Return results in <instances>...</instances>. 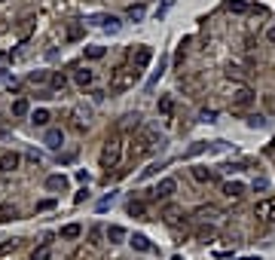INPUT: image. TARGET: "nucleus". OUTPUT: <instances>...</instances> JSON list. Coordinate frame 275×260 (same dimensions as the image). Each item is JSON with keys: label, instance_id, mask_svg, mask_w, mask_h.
<instances>
[{"label": "nucleus", "instance_id": "7ed1b4c3", "mask_svg": "<svg viewBox=\"0 0 275 260\" xmlns=\"http://www.w3.org/2000/svg\"><path fill=\"white\" fill-rule=\"evenodd\" d=\"M254 217L260 220V224H272L275 220V199H260L254 205Z\"/></svg>", "mask_w": 275, "mask_h": 260}, {"label": "nucleus", "instance_id": "72a5a7b5", "mask_svg": "<svg viewBox=\"0 0 275 260\" xmlns=\"http://www.w3.org/2000/svg\"><path fill=\"white\" fill-rule=\"evenodd\" d=\"M214 117H217V114H214V110H202V120H208V123H214Z\"/></svg>", "mask_w": 275, "mask_h": 260}, {"label": "nucleus", "instance_id": "f3484780", "mask_svg": "<svg viewBox=\"0 0 275 260\" xmlns=\"http://www.w3.org/2000/svg\"><path fill=\"white\" fill-rule=\"evenodd\" d=\"M13 117H28V101L25 98H16L13 101Z\"/></svg>", "mask_w": 275, "mask_h": 260}, {"label": "nucleus", "instance_id": "39448f33", "mask_svg": "<svg viewBox=\"0 0 275 260\" xmlns=\"http://www.w3.org/2000/svg\"><path fill=\"white\" fill-rule=\"evenodd\" d=\"M220 217V208H214V205H199L193 211V220L196 224H214V220Z\"/></svg>", "mask_w": 275, "mask_h": 260}, {"label": "nucleus", "instance_id": "6e6552de", "mask_svg": "<svg viewBox=\"0 0 275 260\" xmlns=\"http://www.w3.org/2000/svg\"><path fill=\"white\" fill-rule=\"evenodd\" d=\"M132 61H135V70L141 73V70L153 61V49H150V46H138V52H135V58H132Z\"/></svg>", "mask_w": 275, "mask_h": 260}, {"label": "nucleus", "instance_id": "b1692460", "mask_svg": "<svg viewBox=\"0 0 275 260\" xmlns=\"http://www.w3.org/2000/svg\"><path fill=\"white\" fill-rule=\"evenodd\" d=\"M159 110H162V114L168 117V114H171V110H174V101H171L168 95H162V98H159Z\"/></svg>", "mask_w": 275, "mask_h": 260}, {"label": "nucleus", "instance_id": "7c9ffc66", "mask_svg": "<svg viewBox=\"0 0 275 260\" xmlns=\"http://www.w3.org/2000/svg\"><path fill=\"white\" fill-rule=\"evenodd\" d=\"M248 126H254V129H263V126H266V120H263V117H248Z\"/></svg>", "mask_w": 275, "mask_h": 260}, {"label": "nucleus", "instance_id": "dca6fc26", "mask_svg": "<svg viewBox=\"0 0 275 260\" xmlns=\"http://www.w3.org/2000/svg\"><path fill=\"white\" fill-rule=\"evenodd\" d=\"M129 214H132V217H144V214H147V205H144L141 199H132V202H129Z\"/></svg>", "mask_w": 275, "mask_h": 260}, {"label": "nucleus", "instance_id": "0eeeda50", "mask_svg": "<svg viewBox=\"0 0 275 260\" xmlns=\"http://www.w3.org/2000/svg\"><path fill=\"white\" fill-rule=\"evenodd\" d=\"M162 220H165V224H180V220H184V208L180 205H174V202H168L165 208H162Z\"/></svg>", "mask_w": 275, "mask_h": 260}, {"label": "nucleus", "instance_id": "cd10ccee", "mask_svg": "<svg viewBox=\"0 0 275 260\" xmlns=\"http://www.w3.org/2000/svg\"><path fill=\"white\" fill-rule=\"evenodd\" d=\"M86 55H89V58H104V46H89Z\"/></svg>", "mask_w": 275, "mask_h": 260}, {"label": "nucleus", "instance_id": "a878e982", "mask_svg": "<svg viewBox=\"0 0 275 260\" xmlns=\"http://www.w3.org/2000/svg\"><path fill=\"white\" fill-rule=\"evenodd\" d=\"M19 211H16V205H4V208H0V220H13Z\"/></svg>", "mask_w": 275, "mask_h": 260}, {"label": "nucleus", "instance_id": "e433bc0d", "mask_svg": "<svg viewBox=\"0 0 275 260\" xmlns=\"http://www.w3.org/2000/svg\"><path fill=\"white\" fill-rule=\"evenodd\" d=\"M171 260H184V257H171Z\"/></svg>", "mask_w": 275, "mask_h": 260}, {"label": "nucleus", "instance_id": "ddd939ff", "mask_svg": "<svg viewBox=\"0 0 275 260\" xmlns=\"http://www.w3.org/2000/svg\"><path fill=\"white\" fill-rule=\"evenodd\" d=\"M193 178L199 181V184H208V181H214V171L205 168V165H193Z\"/></svg>", "mask_w": 275, "mask_h": 260}, {"label": "nucleus", "instance_id": "f257e3e1", "mask_svg": "<svg viewBox=\"0 0 275 260\" xmlns=\"http://www.w3.org/2000/svg\"><path fill=\"white\" fill-rule=\"evenodd\" d=\"M120 159H123V138L120 135H113V138H107L104 141V150H101V168H116L120 165Z\"/></svg>", "mask_w": 275, "mask_h": 260}, {"label": "nucleus", "instance_id": "6ab92c4d", "mask_svg": "<svg viewBox=\"0 0 275 260\" xmlns=\"http://www.w3.org/2000/svg\"><path fill=\"white\" fill-rule=\"evenodd\" d=\"M49 257H52V248H49V245L34 248V254H31V260H49Z\"/></svg>", "mask_w": 275, "mask_h": 260}, {"label": "nucleus", "instance_id": "4be33fe9", "mask_svg": "<svg viewBox=\"0 0 275 260\" xmlns=\"http://www.w3.org/2000/svg\"><path fill=\"white\" fill-rule=\"evenodd\" d=\"M49 83H52V89H64L67 86V77H64V73H52Z\"/></svg>", "mask_w": 275, "mask_h": 260}, {"label": "nucleus", "instance_id": "bb28decb", "mask_svg": "<svg viewBox=\"0 0 275 260\" xmlns=\"http://www.w3.org/2000/svg\"><path fill=\"white\" fill-rule=\"evenodd\" d=\"M229 13L242 16V13H248V4H239V0H235V4H229Z\"/></svg>", "mask_w": 275, "mask_h": 260}, {"label": "nucleus", "instance_id": "4468645a", "mask_svg": "<svg viewBox=\"0 0 275 260\" xmlns=\"http://www.w3.org/2000/svg\"><path fill=\"white\" fill-rule=\"evenodd\" d=\"M46 190H67V178H64V175L46 178Z\"/></svg>", "mask_w": 275, "mask_h": 260}, {"label": "nucleus", "instance_id": "c756f323", "mask_svg": "<svg viewBox=\"0 0 275 260\" xmlns=\"http://www.w3.org/2000/svg\"><path fill=\"white\" fill-rule=\"evenodd\" d=\"M129 19H144V7H129Z\"/></svg>", "mask_w": 275, "mask_h": 260}, {"label": "nucleus", "instance_id": "5701e85b", "mask_svg": "<svg viewBox=\"0 0 275 260\" xmlns=\"http://www.w3.org/2000/svg\"><path fill=\"white\" fill-rule=\"evenodd\" d=\"M16 248H19V242H16V239H7L4 245H0V257H7V254H13Z\"/></svg>", "mask_w": 275, "mask_h": 260}, {"label": "nucleus", "instance_id": "a211bd4d", "mask_svg": "<svg viewBox=\"0 0 275 260\" xmlns=\"http://www.w3.org/2000/svg\"><path fill=\"white\" fill-rule=\"evenodd\" d=\"M80 233H83L80 224H67V227H61V236H64V239H76Z\"/></svg>", "mask_w": 275, "mask_h": 260}, {"label": "nucleus", "instance_id": "f03ea898", "mask_svg": "<svg viewBox=\"0 0 275 260\" xmlns=\"http://www.w3.org/2000/svg\"><path fill=\"white\" fill-rule=\"evenodd\" d=\"M138 77H141V73H138L135 67H116V70H113V80H110V92H113V95L129 92Z\"/></svg>", "mask_w": 275, "mask_h": 260}, {"label": "nucleus", "instance_id": "c9c22d12", "mask_svg": "<svg viewBox=\"0 0 275 260\" xmlns=\"http://www.w3.org/2000/svg\"><path fill=\"white\" fill-rule=\"evenodd\" d=\"M266 150H269V153H275V138L269 141V147H266Z\"/></svg>", "mask_w": 275, "mask_h": 260}, {"label": "nucleus", "instance_id": "c85d7f7f", "mask_svg": "<svg viewBox=\"0 0 275 260\" xmlns=\"http://www.w3.org/2000/svg\"><path fill=\"white\" fill-rule=\"evenodd\" d=\"M43 80H49L46 70H34V73H31V83H43Z\"/></svg>", "mask_w": 275, "mask_h": 260}, {"label": "nucleus", "instance_id": "2eb2a0df", "mask_svg": "<svg viewBox=\"0 0 275 260\" xmlns=\"http://www.w3.org/2000/svg\"><path fill=\"white\" fill-rule=\"evenodd\" d=\"M49 120H52V114H49V110H34V114H31V123L34 126H49Z\"/></svg>", "mask_w": 275, "mask_h": 260}, {"label": "nucleus", "instance_id": "20e7f679", "mask_svg": "<svg viewBox=\"0 0 275 260\" xmlns=\"http://www.w3.org/2000/svg\"><path fill=\"white\" fill-rule=\"evenodd\" d=\"M177 190V181L174 178H162L159 184H156V190H150V199H171V193Z\"/></svg>", "mask_w": 275, "mask_h": 260}, {"label": "nucleus", "instance_id": "f8f14e48", "mask_svg": "<svg viewBox=\"0 0 275 260\" xmlns=\"http://www.w3.org/2000/svg\"><path fill=\"white\" fill-rule=\"evenodd\" d=\"M61 144H64V135H61V129H49V132H46V147L58 150Z\"/></svg>", "mask_w": 275, "mask_h": 260}, {"label": "nucleus", "instance_id": "9b49d317", "mask_svg": "<svg viewBox=\"0 0 275 260\" xmlns=\"http://www.w3.org/2000/svg\"><path fill=\"white\" fill-rule=\"evenodd\" d=\"M223 193H226L229 199H239V196L245 193V184H239V181H226V184H223Z\"/></svg>", "mask_w": 275, "mask_h": 260}, {"label": "nucleus", "instance_id": "1a4fd4ad", "mask_svg": "<svg viewBox=\"0 0 275 260\" xmlns=\"http://www.w3.org/2000/svg\"><path fill=\"white\" fill-rule=\"evenodd\" d=\"M22 162V156L16 150H7V153H0V171H16Z\"/></svg>", "mask_w": 275, "mask_h": 260}, {"label": "nucleus", "instance_id": "393cba45", "mask_svg": "<svg viewBox=\"0 0 275 260\" xmlns=\"http://www.w3.org/2000/svg\"><path fill=\"white\" fill-rule=\"evenodd\" d=\"M226 77H229V80H245V70H242V67H235V64H229Z\"/></svg>", "mask_w": 275, "mask_h": 260}, {"label": "nucleus", "instance_id": "412c9836", "mask_svg": "<svg viewBox=\"0 0 275 260\" xmlns=\"http://www.w3.org/2000/svg\"><path fill=\"white\" fill-rule=\"evenodd\" d=\"M132 245H135V251H150V239L147 236H132Z\"/></svg>", "mask_w": 275, "mask_h": 260}, {"label": "nucleus", "instance_id": "f704fd0d", "mask_svg": "<svg viewBox=\"0 0 275 260\" xmlns=\"http://www.w3.org/2000/svg\"><path fill=\"white\" fill-rule=\"evenodd\" d=\"M266 37H269V43H275V28H269V31H266Z\"/></svg>", "mask_w": 275, "mask_h": 260}, {"label": "nucleus", "instance_id": "423d86ee", "mask_svg": "<svg viewBox=\"0 0 275 260\" xmlns=\"http://www.w3.org/2000/svg\"><path fill=\"white\" fill-rule=\"evenodd\" d=\"M251 104H254V92H251L248 86H239V89L232 92V107H235V110H245V107H251Z\"/></svg>", "mask_w": 275, "mask_h": 260}, {"label": "nucleus", "instance_id": "9d476101", "mask_svg": "<svg viewBox=\"0 0 275 260\" xmlns=\"http://www.w3.org/2000/svg\"><path fill=\"white\" fill-rule=\"evenodd\" d=\"M73 83L76 86H92L95 83V70H89V67H80V70H73Z\"/></svg>", "mask_w": 275, "mask_h": 260}, {"label": "nucleus", "instance_id": "aec40b11", "mask_svg": "<svg viewBox=\"0 0 275 260\" xmlns=\"http://www.w3.org/2000/svg\"><path fill=\"white\" fill-rule=\"evenodd\" d=\"M107 239L110 242H123L126 239V230L123 227H107Z\"/></svg>", "mask_w": 275, "mask_h": 260}, {"label": "nucleus", "instance_id": "473e14b6", "mask_svg": "<svg viewBox=\"0 0 275 260\" xmlns=\"http://www.w3.org/2000/svg\"><path fill=\"white\" fill-rule=\"evenodd\" d=\"M156 171H159V165H150V168H144V175H141V178H153Z\"/></svg>", "mask_w": 275, "mask_h": 260}, {"label": "nucleus", "instance_id": "2f4dec72", "mask_svg": "<svg viewBox=\"0 0 275 260\" xmlns=\"http://www.w3.org/2000/svg\"><path fill=\"white\" fill-rule=\"evenodd\" d=\"M80 34H83L80 28H70V31H67V40H80Z\"/></svg>", "mask_w": 275, "mask_h": 260}]
</instances>
